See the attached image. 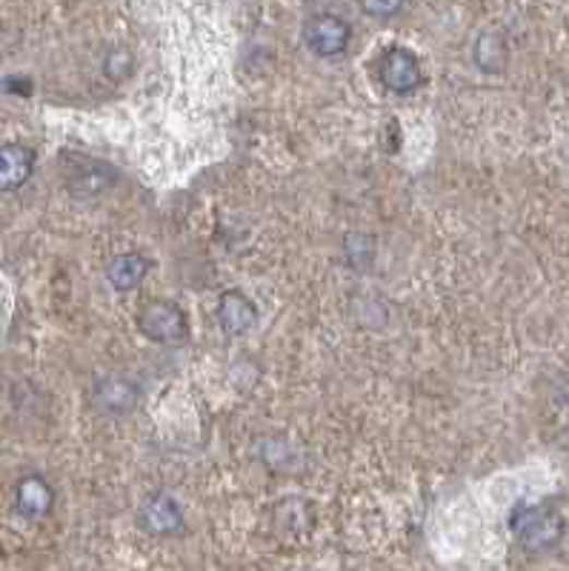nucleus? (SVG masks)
<instances>
[{
  "mask_svg": "<svg viewBox=\"0 0 569 571\" xmlns=\"http://www.w3.org/2000/svg\"><path fill=\"white\" fill-rule=\"evenodd\" d=\"M217 320H221L224 332L244 334L256 326L258 312L247 295H240V292H226V295L221 297V304H217Z\"/></svg>",
  "mask_w": 569,
  "mask_h": 571,
  "instance_id": "obj_7",
  "label": "nucleus"
},
{
  "mask_svg": "<svg viewBox=\"0 0 569 571\" xmlns=\"http://www.w3.org/2000/svg\"><path fill=\"white\" fill-rule=\"evenodd\" d=\"M135 386L123 378H106L95 389V403H98L100 412H109V415H123V412L135 406Z\"/></svg>",
  "mask_w": 569,
  "mask_h": 571,
  "instance_id": "obj_11",
  "label": "nucleus"
},
{
  "mask_svg": "<svg viewBox=\"0 0 569 571\" xmlns=\"http://www.w3.org/2000/svg\"><path fill=\"white\" fill-rule=\"evenodd\" d=\"M381 81L383 86L395 95H413L415 90L424 86V69H420L418 58L404 46H390L381 55Z\"/></svg>",
  "mask_w": 569,
  "mask_h": 571,
  "instance_id": "obj_2",
  "label": "nucleus"
},
{
  "mask_svg": "<svg viewBox=\"0 0 569 571\" xmlns=\"http://www.w3.org/2000/svg\"><path fill=\"white\" fill-rule=\"evenodd\" d=\"M52 489H49V483L44 480V477H23L21 483H17V491H15V503H17V512L23 514V518H44L49 509H52Z\"/></svg>",
  "mask_w": 569,
  "mask_h": 571,
  "instance_id": "obj_8",
  "label": "nucleus"
},
{
  "mask_svg": "<svg viewBox=\"0 0 569 571\" xmlns=\"http://www.w3.org/2000/svg\"><path fill=\"white\" fill-rule=\"evenodd\" d=\"M69 180V192L75 198H95V194L106 192L115 180V171L109 166H104L100 160H92V157H81L67 175Z\"/></svg>",
  "mask_w": 569,
  "mask_h": 571,
  "instance_id": "obj_5",
  "label": "nucleus"
},
{
  "mask_svg": "<svg viewBox=\"0 0 569 571\" xmlns=\"http://www.w3.org/2000/svg\"><path fill=\"white\" fill-rule=\"evenodd\" d=\"M512 535L530 551L553 549L564 537L561 514L549 505H518L512 512Z\"/></svg>",
  "mask_w": 569,
  "mask_h": 571,
  "instance_id": "obj_1",
  "label": "nucleus"
},
{
  "mask_svg": "<svg viewBox=\"0 0 569 571\" xmlns=\"http://www.w3.org/2000/svg\"><path fill=\"white\" fill-rule=\"evenodd\" d=\"M353 37V26L337 15H315L304 26V44L321 58H335L346 49Z\"/></svg>",
  "mask_w": 569,
  "mask_h": 571,
  "instance_id": "obj_3",
  "label": "nucleus"
},
{
  "mask_svg": "<svg viewBox=\"0 0 569 571\" xmlns=\"http://www.w3.org/2000/svg\"><path fill=\"white\" fill-rule=\"evenodd\" d=\"M146 272H150V260L138 252L118 254V258L109 260V266H106V277H109V283L120 292L138 289L143 283V277H146Z\"/></svg>",
  "mask_w": 569,
  "mask_h": 571,
  "instance_id": "obj_10",
  "label": "nucleus"
},
{
  "mask_svg": "<svg viewBox=\"0 0 569 571\" xmlns=\"http://www.w3.org/2000/svg\"><path fill=\"white\" fill-rule=\"evenodd\" d=\"M141 526L155 535H169L175 528H180V509L173 498L166 495H155L143 503L141 509Z\"/></svg>",
  "mask_w": 569,
  "mask_h": 571,
  "instance_id": "obj_9",
  "label": "nucleus"
},
{
  "mask_svg": "<svg viewBox=\"0 0 569 571\" xmlns=\"http://www.w3.org/2000/svg\"><path fill=\"white\" fill-rule=\"evenodd\" d=\"M32 166H35L32 148L21 146V143L0 146V192H15V189H21L29 180Z\"/></svg>",
  "mask_w": 569,
  "mask_h": 571,
  "instance_id": "obj_6",
  "label": "nucleus"
},
{
  "mask_svg": "<svg viewBox=\"0 0 569 571\" xmlns=\"http://www.w3.org/2000/svg\"><path fill=\"white\" fill-rule=\"evenodd\" d=\"M141 332L155 343H180L187 337V318L175 304L152 300L143 306Z\"/></svg>",
  "mask_w": 569,
  "mask_h": 571,
  "instance_id": "obj_4",
  "label": "nucleus"
}]
</instances>
